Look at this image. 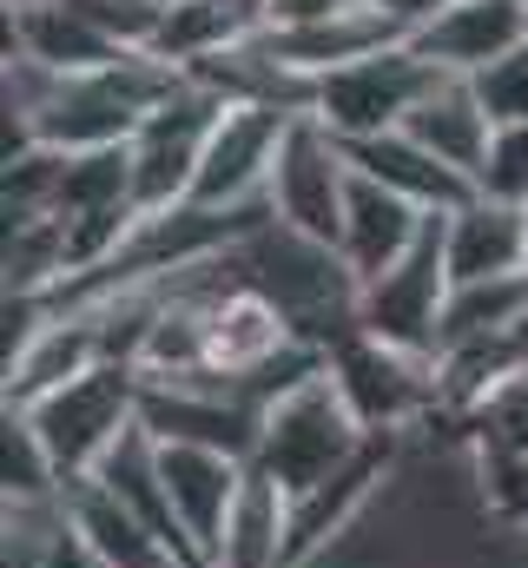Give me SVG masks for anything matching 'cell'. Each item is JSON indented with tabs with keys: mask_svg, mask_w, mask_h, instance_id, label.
Instances as JSON below:
<instances>
[{
	"mask_svg": "<svg viewBox=\"0 0 528 568\" xmlns=\"http://www.w3.org/2000/svg\"><path fill=\"white\" fill-rule=\"evenodd\" d=\"M13 410L33 417L47 456H53V469L67 483H80V476H93L126 443V429H139V371L132 364H100V371L60 384L53 397L13 404Z\"/></svg>",
	"mask_w": 528,
	"mask_h": 568,
	"instance_id": "3957f363",
	"label": "cell"
},
{
	"mask_svg": "<svg viewBox=\"0 0 528 568\" xmlns=\"http://www.w3.org/2000/svg\"><path fill=\"white\" fill-rule=\"evenodd\" d=\"M443 219H449V212H443ZM443 219L423 225L416 252H409L396 272H384L377 284L357 291V331L436 357V344H443V304H449V291H456L449 252H443ZM436 364H443V357H436Z\"/></svg>",
	"mask_w": 528,
	"mask_h": 568,
	"instance_id": "52a82bcc",
	"label": "cell"
},
{
	"mask_svg": "<svg viewBox=\"0 0 528 568\" xmlns=\"http://www.w3.org/2000/svg\"><path fill=\"white\" fill-rule=\"evenodd\" d=\"M165 7H172V0H165Z\"/></svg>",
	"mask_w": 528,
	"mask_h": 568,
	"instance_id": "4316f807",
	"label": "cell"
},
{
	"mask_svg": "<svg viewBox=\"0 0 528 568\" xmlns=\"http://www.w3.org/2000/svg\"><path fill=\"white\" fill-rule=\"evenodd\" d=\"M522 7H528V0H522Z\"/></svg>",
	"mask_w": 528,
	"mask_h": 568,
	"instance_id": "f1b7e54d",
	"label": "cell"
},
{
	"mask_svg": "<svg viewBox=\"0 0 528 568\" xmlns=\"http://www.w3.org/2000/svg\"><path fill=\"white\" fill-rule=\"evenodd\" d=\"M476 483H483V503H489L509 529H528V449L476 443Z\"/></svg>",
	"mask_w": 528,
	"mask_h": 568,
	"instance_id": "7402d4cb",
	"label": "cell"
},
{
	"mask_svg": "<svg viewBox=\"0 0 528 568\" xmlns=\"http://www.w3.org/2000/svg\"><path fill=\"white\" fill-rule=\"evenodd\" d=\"M7 53H27L53 73H93L120 60V47L100 27H87L67 0H7Z\"/></svg>",
	"mask_w": 528,
	"mask_h": 568,
	"instance_id": "2e32d148",
	"label": "cell"
},
{
	"mask_svg": "<svg viewBox=\"0 0 528 568\" xmlns=\"http://www.w3.org/2000/svg\"><path fill=\"white\" fill-rule=\"evenodd\" d=\"M377 429H364V417L351 410V397L337 390L331 364L304 384H291L284 397H271L258 410V449H252V469L271 476L284 496H304L317 489L324 476H337Z\"/></svg>",
	"mask_w": 528,
	"mask_h": 568,
	"instance_id": "6da1fadb",
	"label": "cell"
},
{
	"mask_svg": "<svg viewBox=\"0 0 528 568\" xmlns=\"http://www.w3.org/2000/svg\"><path fill=\"white\" fill-rule=\"evenodd\" d=\"M351 152V165L364 172V179H377V185H390L396 199H409L416 212H463L469 199H476V179H463L456 165H443L429 145H416L409 133H384V140H357L344 145Z\"/></svg>",
	"mask_w": 528,
	"mask_h": 568,
	"instance_id": "9a60e30c",
	"label": "cell"
},
{
	"mask_svg": "<svg viewBox=\"0 0 528 568\" xmlns=\"http://www.w3.org/2000/svg\"><path fill=\"white\" fill-rule=\"evenodd\" d=\"M245 476H252L245 456L199 449V443H159V483H165V496H172L179 529H185L192 549L205 556V568H212L219 542H225V523H232V503H238Z\"/></svg>",
	"mask_w": 528,
	"mask_h": 568,
	"instance_id": "30bf717a",
	"label": "cell"
},
{
	"mask_svg": "<svg viewBox=\"0 0 528 568\" xmlns=\"http://www.w3.org/2000/svg\"><path fill=\"white\" fill-rule=\"evenodd\" d=\"M443 252H449V278L456 284L516 278V272H528V212L476 192L463 212L443 219Z\"/></svg>",
	"mask_w": 528,
	"mask_h": 568,
	"instance_id": "4fadbf2b",
	"label": "cell"
},
{
	"mask_svg": "<svg viewBox=\"0 0 528 568\" xmlns=\"http://www.w3.org/2000/svg\"><path fill=\"white\" fill-rule=\"evenodd\" d=\"M516 324H528V272L489 278V284H456L449 304H443V344H436V357L489 344V337H502Z\"/></svg>",
	"mask_w": 528,
	"mask_h": 568,
	"instance_id": "ffe728a7",
	"label": "cell"
},
{
	"mask_svg": "<svg viewBox=\"0 0 528 568\" xmlns=\"http://www.w3.org/2000/svg\"><path fill=\"white\" fill-rule=\"evenodd\" d=\"M100 364H113L100 317H93L87 304L47 297L40 331H33L20 351H7V404H40V397H53L60 384L87 377V371H100Z\"/></svg>",
	"mask_w": 528,
	"mask_h": 568,
	"instance_id": "9c48e42d",
	"label": "cell"
},
{
	"mask_svg": "<svg viewBox=\"0 0 528 568\" xmlns=\"http://www.w3.org/2000/svg\"><path fill=\"white\" fill-rule=\"evenodd\" d=\"M357 7H370V13H384L390 27H403V33H416V27H429L449 0H357Z\"/></svg>",
	"mask_w": 528,
	"mask_h": 568,
	"instance_id": "d4e9b609",
	"label": "cell"
},
{
	"mask_svg": "<svg viewBox=\"0 0 528 568\" xmlns=\"http://www.w3.org/2000/svg\"><path fill=\"white\" fill-rule=\"evenodd\" d=\"M258 33H271L264 0H172L152 53L172 67H199V60H219L232 47H252Z\"/></svg>",
	"mask_w": 528,
	"mask_h": 568,
	"instance_id": "e0dca14e",
	"label": "cell"
},
{
	"mask_svg": "<svg viewBox=\"0 0 528 568\" xmlns=\"http://www.w3.org/2000/svg\"><path fill=\"white\" fill-rule=\"evenodd\" d=\"M436 80H449V73H436L409 40H396L384 53H364V60L324 73V80L311 87V113H317L344 145L384 140V133H403V120L429 100Z\"/></svg>",
	"mask_w": 528,
	"mask_h": 568,
	"instance_id": "277c9868",
	"label": "cell"
},
{
	"mask_svg": "<svg viewBox=\"0 0 528 568\" xmlns=\"http://www.w3.org/2000/svg\"><path fill=\"white\" fill-rule=\"evenodd\" d=\"M351 179H357V165H351L344 140H337L317 113H297L291 133H284V145H277L264 205H271L277 225H291V232H304V239H317V245L337 252V239H344V205H351Z\"/></svg>",
	"mask_w": 528,
	"mask_h": 568,
	"instance_id": "5b68a950",
	"label": "cell"
},
{
	"mask_svg": "<svg viewBox=\"0 0 528 568\" xmlns=\"http://www.w3.org/2000/svg\"><path fill=\"white\" fill-rule=\"evenodd\" d=\"M469 87H476V100H483V113L496 126H528V47H516L509 60H496L489 73H476Z\"/></svg>",
	"mask_w": 528,
	"mask_h": 568,
	"instance_id": "cb8c5ba5",
	"label": "cell"
},
{
	"mask_svg": "<svg viewBox=\"0 0 528 568\" xmlns=\"http://www.w3.org/2000/svg\"><path fill=\"white\" fill-rule=\"evenodd\" d=\"M409 47L449 73V80H476L496 60H509L516 47H528V7L522 0H449L429 27L409 33Z\"/></svg>",
	"mask_w": 528,
	"mask_h": 568,
	"instance_id": "8fae6325",
	"label": "cell"
},
{
	"mask_svg": "<svg viewBox=\"0 0 528 568\" xmlns=\"http://www.w3.org/2000/svg\"><path fill=\"white\" fill-rule=\"evenodd\" d=\"M60 503H67V523H73V536L100 556L106 568H179V556L159 542V529L120 503L100 476H80V483H67L60 489Z\"/></svg>",
	"mask_w": 528,
	"mask_h": 568,
	"instance_id": "5bb4252c",
	"label": "cell"
},
{
	"mask_svg": "<svg viewBox=\"0 0 528 568\" xmlns=\"http://www.w3.org/2000/svg\"><path fill=\"white\" fill-rule=\"evenodd\" d=\"M225 106H232V100H219L212 87H199V80L185 73V87H179L159 113H145V126H139L132 145H126L132 205H139V212H172V205L192 199V179H199L205 140H212V126H219Z\"/></svg>",
	"mask_w": 528,
	"mask_h": 568,
	"instance_id": "8992f818",
	"label": "cell"
},
{
	"mask_svg": "<svg viewBox=\"0 0 528 568\" xmlns=\"http://www.w3.org/2000/svg\"><path fill=\"white\" fill-rule=\"evenodd\" d=\"M436 212H416L409 199H396L390 185H377V179H351V205H344V239H337V258H344V272L364 284H377L384 272H396L409 252H416V239H423V225H429Z\"/></svg>",
	"mask_w": 528,
	"mask_h": 568,
	"instance_id": "7c38bea8",
	"label": "cell"
},
{
	"mask_svg": "<svg viewBox=\"0 0 528 568\" xmlns=\"http://www.w3.org/2000/svg\"><path fill=\"white\" fill-rule=\"evenodd\" d=\"M403 133L416 145H429L443 165H456L463 179H476L483 159H489V140H496V120L483 113V100H476L469 80H436L429 100L403 120Z\"/></svg>",
	"mask_w": 528,
	"mask_h": 568,
	"instance_id": "ac0fdd59",
	"label": "cell"
},
{
	"mask_svg": "<svg viewBox=\"0 0 528 568\" xmlns=\"http://www.w3.org/2000/svg\"><path fill=\"white\" fill-rule=\"evenodd\" d=\"M291 106H225L205 159H199V179H192V199L185 205H205V212H232V205H258L264 185H271V165H277V145L291 133Z\"/></svg>",
	"mask_w": 528,
	"mask_h": 568,
	"instance_id": "ba28073f",
	"label": "cell"
},
{
	"mask_svg": "<svg viewBox=\"0 0 528 568\" xmlns=\"http://www.w3.org/2000/svg\"><path fill=\"white\" fill-rule=\"evenodd\" d=\"M476 192L502 199V205H528V126H496L489 159L476 172Z\"/></svg>",
	"mask_w": 528,
	"mask_h": 568,
	"instance_id": "603a6c76",
	"label": "cell"
},
{
	"mask_svg": "<svg viewBox=\"0 0 528 568\" xmlns=\"http://www.w3.org/2000/svg\"><path fill=\"white\" fill-rule=\"evenodd\" d=\"M324 364H331L337 390L351 397V410L364 417V429H377V436H403L443 410V364L423 351L384 344L357 324L324 344Z\"/></svg>",
	"mask_w": 528,
	"mask_h": 568,
	"instance_id": "7a4b0ae2",
	"label": "cell"
},
{
	"mask_svg": "<svg viewBox=\"0 0 528 568\" xmlns=\"http://www.w3.org/2000/svg\"><path fill=\"white\" fill-rule=\"evenodd\" d=\"M337 7H351V0H264L271 27H304V20H324V13H337Z\"/></svg>",
	"mask_w": 528,
	"mask_h": 568,
	"instance_id": "484cf974",
	"label": "cell"
},
{
	"mask_svg": "<svg viewBox=\"0 0 528 568\" xmlns=\"http://www.w3.org/2000/svg\"><path fill=\"white\" fill-rule=\"evenodd\" d=\"M212 568H291V496L271 476H245Z\"/></svg>",
	"mask_w": 528,
	"mask_h": 568,
	"instance_id": "d6986e66",
	"label": "cell"
},
{
	"mask_svg": "<svg viewBox=\"0 0 528 568\" xmlns=\"http://www.w3.org/2000/svg\"><path fill=\"white\" fill-rule=\"evenodd\" d=\"M522 212H528V205H522Z\"/></svg>",
	"mask_w": 528,
	"mask_h": 568,
	"instance_id": "83f0119b",
	"label": "cell"
},
{
	"mask_svg": "<svg viewBox=\"0 0 528 568\" xmlns=\"http://www.w3.org/2000/svg\"><path fill=\"white\" fill-rule=\"evenodd\" d=\"M60 489H67V476L53 469L33 417L7 404L0 410V496L7 503H60Z\"/></svg>",
	"mask_w": 528,
	"mask_h": 568,
	"instance_id": "44dd1931",
	"label": "cell"
}]
</instances>
